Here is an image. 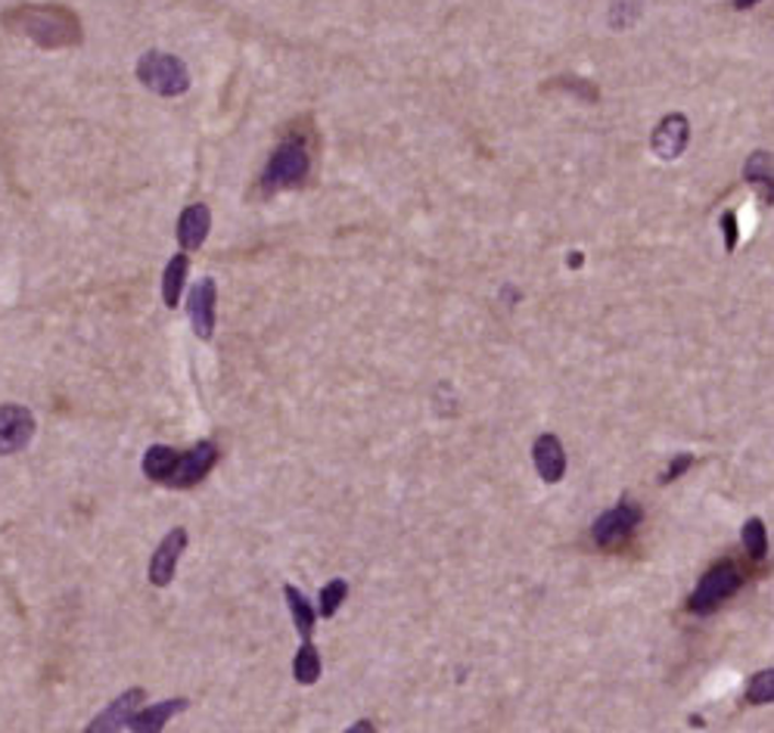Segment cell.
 I'll use <instances>...</instances> for the list:
<instances>
[{
  "instance_id": "obj_1",
  "label": "cell",
  "mask_w": 774,
  "mask_h": 733,
  "mask_svg": "<svg viewBox=\"0 0 774 733\" xmlns=\"http://www.w3.org/2000/svg\"><path fill=\"white\" fill-rule=\"evenodd\" d=\"M7 28L38 47H69L81 40L76 13L62 7H20L7 13Z\"/></svg>"
},
{
  "instance_id": "obj_2",
  "label": "cell",
  "mask_w": 774,
  "mask_h": 733,
  "mask_svg": "<svg viewBox=\"0 0 774 733\" xmlns=\"http://www.w3.org/2000/svg\"><path fill=\"white\" fill-rule=\"evenodd\" d=\"M743 581H747V575H743L740 562H713V566L700 575L697 587H694V594L688 600V609H691L694 616H709V613H716L725 600L735 597Z\"/></svg>"
},
{
  "instance_id": "obj_3",
  "label": "cell",
  "mask_w": 774,
  "mask_h": 733,
  "mask_svg": "<svg viewBox=\"0 0 774 733\" xmlns=\"http://www.w3.org/2000/svg\"><path fill=\"white\" fill-rule=\"evenodd\" d=\"M137 78L143 88H150L159 97H181L190 88V72L184 59L162 54V50H150L137 59Z\"/></svg>"
},
{
  "instance_id": "obj_4",
  "label": "cell",
  "mask_w": 774,
  "mask_h": 733,
  "mask_svg": "<svg viewBox=\"0 0 774 733\" xmlns=\"http://www.w3.org/2000/svg\"><path fill=\"white\" fill-rule=\"evenodd\" d=\"M311 168V155L305 143L287 140L280 143L268 159V168L262 174V190H280V187H299L305 184Z\"/></svg>"
},
{
  "instance_id": "obj_5",
  "label": "cell",
  "mask_w": 774,
  "mask_h": 733,
  "mask_svg": "<svg viewBox=\"0 0 774 733\" xmlns=\"http://www.w3.org/2000/svg\"><path fill=\"white\" fill-rule=\"evenodd\" d=\"M644 520V510L635 501H620L616 507H610L607 513H600L594 525H591V538L598 540L600 547H616L625 538H632V532L638 528Z\"/></svg>"
},
{
  "instance_id": "obj_6",
  "label": "cell",
  "mask_w": 774,
  "mask_h": 733,
  "mask_svg": "<svg viewBox=\"0 0 774 733\" xmlns=\"http://www.w3.org/2000/svg\"><path fill=\"white\" fill-rule=\"evenodd\" d=\"M215 464H218V444L209 442V439L196 442L190 451L177 454L175 469L165 479V485H172V488H194L196 482H203L212 473Z\"/></svg>"
},
{
  "instance_id": "obj_7",
  "label": "cell",
  "mask_w": 774,
  "mask_h": 733,
  "mask_svg": "<svg viewBox=\"0 0 774 733\" xmlns=\"http://www.w3.org/2000/svg\"><path fill=\"white\" fill-rule=\"evenodd\" d=\"M35 439V414L22 405H0V457L20 454Z\"/></svg>"
},
{
  "instance_id": "obj_8",
  "label": "cell",
  "mask_w": 774,
  "mask_h": 733,
  "mask_svg": "<svg viewBox=\"0 0 774 733\" xmlns=\"http://www.w3.org/2000/svg\"><path fill=\"white\" fill-rule=\"evenodd\" d=\"M187 547V528H172L165 538L159 540L155 554L150 557V581L155 587H169L175 581L177 560Z\"/></svg>"
},
{
  "instance_id": "obj_9",
  "label": "cell",
  "mask_w": 774,
  "mask_h": 733,
  "mask_svg": "<svg viewBox=\"0 0 774 733\" xmlns=\"http://www.w3.org/2000/svg\"><path fill=\"white\" fill-rule=\"evenodd\" d=\"M140 702H143V690L140 687L125 690L84 728V733H122V728H128V718L140 709Z\"/></svg>"
},
{
  "instance_id": "obj_10",
  "label": "cell",
  "mask_w": 774,
  "mask_h": 733,
  "mask_svg": "<svg viewBox=\"0 0 774 733\" xmlns=\"http://www.w3.org/2000/svg\"><path fill=\"white\" fill-rule=\"evenodd\" d=\"M688 143H691V121L681 116V113H672V116L662 118L657 125V131H654V137H650L654 153H657L659 159H666V162L684 153Z\"/></svg>"
},
{
  "instance_id": "obj_11",
  "label": "cell",
  "mask_w": 774,
  "mask_h": 733,
  "mask_svg": "<svg viewBox=\"0 0 774 733\" xmlns=\"http://www.w3.org/2000/svg\"><path fill=\"white\" fill-rule=\"evenodd\" d=\"M215 305H218L215 280L203 277L190 292V324H194V333L203 342H209L215 336Z\"/></svg>"
},
{
  "instance_id": "obj_12",
  "label": "cell",
  "mask_w": 774,
  "mask_h": 733,
  "mask_svg": "<svg viewBox=\"0 0 774 733\" xmlns=\"http://www.w3.org/2000/svg\"><path fill=\"white\" fill-rule=\"evenodd\" d=\"M532 461H535V473L542 476V482L554 485L566 476V451H563L561 439L551 435V432H544V435L535 439Z\"/></svg>"
},
{
  "instance_id": "obj_13",
  "label": "cell",
  "mask_w": 774,
  "mask_h": 733,
  "mask_svg": "<svg viewBox=\"0 0 774 733\" xmlns=\"http://www.w3.org/2000/svg\"><path fill=\"white\" fill-rule=\"evenodd\" d=\"M212 231V212L196 202V206H187L181 218H177V243L184 249H199L206 243V236Z\"/></svg>"
},
{
  "instance_id": "obj_14",
  "label": "cell",
  "mask_w": 774,
  "mask_h": 733,
  "mask_svg": "<svg viewBox=\"0 0 774 733\" xmlns=\"http://www.w3.org/2000/svg\"><path fill=\"white\" fill-rule=\"evenodd\" d=\"M187 706H190L187 699H165V702H155V706H147V709H137L128 718V728H131V733H162V728L177 712H184Z\"/></svg>"
},
{
  "instance_id": "obj_15",
  "label": "cell",
  "mask_w": 774,
  "mask_h": 733,
  "mask_svg": "<svg viewBox=\"0 0 774 733\" xmlns=\"http://www.w3.org/2000/svg\"><path fill=\"white\" fill-rule=\"evenodd\" d=\"M284 597H287V606H290L292 625L302 640H311L314 635V625H317V609L311 606L309 597L296 587V584H284Z\"/></svg>"
},
{
  "instance_id": "obj_16",
  "label": "cell",
  "mask_w": 774,
  "mask_h": 733,
  "mask_svg": "<svg viewBox=\"0 0 774 733\" xmlns=\"http://www.w3.org/2000/svg\"><path fill=\"white\" fill-rule=\"evenodd\" d=\"M187 270H190V258H187L184 252L175 255V258L165 265V274H162V302H165L169 309H177V305H181V292H184Z\"/></svg>"
},
{
  "instance_id": "obj_17",
  "label": "cell",
  "mask_w": 774,
  "mask_h": 733,
  "mask_svg": "<svg viewBox=\"0 0 774 733\" xmlns=\"http://www.w3.org/2000/svg\"><path fill=\"white\" fill-rule=\"evenodd\" d=\"M175 461H177V451L165 447V444H153V447L143 454V476L153 479V482L165 485V479H169L172 469H175Z\"/></svg>"
},
{
  "instance_id": "obj_18",
  "label": "cell",
  "mask_w": 774,
  "mask_h": 733,
  "mask_svg": "<svg viewBox=\"0 0 774 733\" xmlns=\"http://www.w3.org/2000/svg\"><path fill=\"white\" fill-rule=\"evenodd\" d=\"M292 677H296L299 684H305V687L317 684V677H321V653L314 650L311 640H302L299 653L292 659Z\"/></svg>"
},
{
  "instance_id": "obj_19",
  "label": "cell",
  "mask_w": 774,
  "mask_h": 733,
  "mask_svg": "<svg viewBox=\"0 0 774 733\" xmlns=\"http://www.w3.org/2000/svg\"><path fill=\"white\" fill-rule=\"evenodd\" d=\"M740 538H743V547H747V554H750L753 562H762L769 557V532H765V522L762 520L743 522Z\"/></svg>"
},
{
  "instance_id": "obj_20",
  "label": "cell",
  "mask_w": 774,
  "mask_h": 733,
  "mask_svg": "<svg viewBox=\"0 0 774 733\" xmlns=\"http://www.w3.org/2000/svg\"><path fill=\"white\" fill-rule=\"evenodd\" d=\"M346 597H349V584H346V581L343 579L327 581V584L321 587V594H317V618L336 616V609L346 603Z\"/></svg>"
},
{
  "instance_id": "obj_21",
  "label": "cell",
  "mask_w": 774,
  "mask_h": 733,
  "mask_svg": "<svg viewBox=\"0 0 774 733\" xmlns=\"http://www.w3.org/2000/svg\"><path fill=\"white\" fill-rule=\"evenodd\" d=\"M774 699V668L769 665V668H762V672H755L753 677H750V684H747V702L750 706H765V702H772Z\"/></svg>"
},
{
  "instance_id": "obj_22",
  "label": "cell",
  "mask_w": 774,
  "mask_h": 733,
  "mask_svg": "<svg viewBox=\"0 0 774 733\" xmlns=\"http://www.w3.org/2000/svg\"><path fill=\"white\" fill-rule=\"evenodd\" d=\"M743 181L772 190V155L769 153L750 155V162H747V168H743Z\"/></svg>"
},
{
  "instance_id": "obj_23",
  "label": "cell",
  "mask_w": 774,
  "mask_h": 733,
  "mask_svg": "<svg viewBox=\"0 0 774 733\" xmlns=\"http://www.w3.org/2000/svg\"><path fill=\"white\" fill-rule=\"evenodd\" d=\"M691 466H694V454H678L675 461L669 464V469H666V473L659 476V485L675 482L678 476H684V473H688Z\"/></svg>"
},
{
  "instance_id": "obj_24",
  "label": "cell",
  "mask_w": 774,
  "mask_h": 733,
  "mask_svg": "<svg viewBox=\"0 0 774 733\" xmlns=\"http://www.w3.org/2000/svg\"><path fill=\"white\" fill-rule=\"evenodd\" d=\"M721 228H725V246H728V252H735L737 246V218L731 212H725L721 218Z\"/></svg>"
},
{
  "instance_id": "obj_25",
  "label": "cell",
  "mask_w": 774,
  "mask_h": 733,
  "mask_svg": "<svg viewBox=\"0 0 774 733\" xmlns=\"http://www.w3.org/2000/svg\"><path fill=\"white\" fill-rule=\"evenodd\" d=\"M346 733H377V728L370 724L368 718H361V721H355V724H351V728Z\"/></svg>"
},
{
  "instance_id": "obj_26",
  "label": "cell",
  "mask_w": 774,
  "mask_h": 733,
  "mask_svg": "<svg viewBox=\"0 0 774 733\" xmlns=\"http://www.w3.org/2000/svg\"><path fill=\"white\" fill-rule=\"evenodd\" d=\"M759 0H735V7L737 10H750V7H755Z\"/></svg>"
}]
</instances>
